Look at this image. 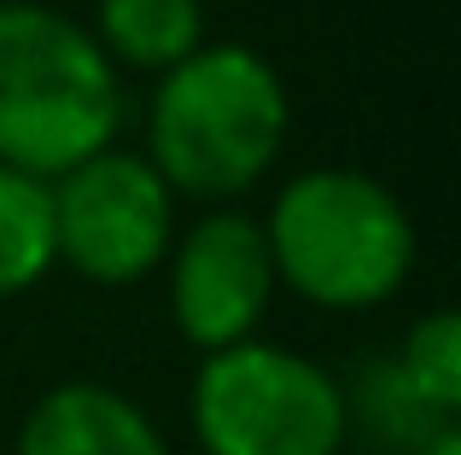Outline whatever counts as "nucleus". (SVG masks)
Listing matches in <instances>:
<instances>
[{"instance_id": "f257e3e1", "label": "nucleus", "mask_w": 461, "mask_h": 455, "mask_svg": "<svg viewBox=\"0 0 461 455\" xmlns=\"http://www.w3.org/2000/svg\"><path fill=\"white\" fill-rule=\"evenodd\" d=\"M286 82L246 41H204L158 76L147 112V164L176 199L222 205L275 170L286 147Z\"/></svg>"}, {"instance_id": "f03ea898", "label": "nucleus", "mask_w": 461, "mask_h": 455, "mask_svg": "<svg viewBox=\"0 0 461 455\" xmlns=\"http://www.w3.org/2000/svg\"><path fill=\"white\" fill-rule=\"evenodd\" d=\"M123 70L88 23L41 0H0V164L59 182L117 147Z\"/></svg>"}, {"instance_id": "7ed1b4c3", "label": "nucleus", "mask_w": 461, "mask_h": 455, "mask_svg": "<svg viewBox=\"0 0 461 455\" xmlns=\"http://www.w3.org/2000/svg\"><path fill=\"white\" fill-rule=\"evenodd\" d=\"M263 239L275 281L339 316L392 304L415 269V222L403 199L345 164L293 175L263 217Z\"/></svg>"}, {"instance_id": "20e7f679", "label": "nucleus", "mask_w": 461, "mask_h": 455, "mask_svg": "<svg viewBox=\"0 0 461 455\" xmlns=\"http://www.w3.org/2000/svg\"><path fill=\"white\" fill-rule=\"evenodd\" d=\"M193 438L204 455H339L345 397L304 351L246 339L211 351L193 374Z\"/></svg>"}, {"instance_id": "39448f33", "label": "nucleus", "mask_w": 461, "mask_h": 455, "mask_svg": "<svg viewBox=\"0 0 461 455\" xmlns=\"http://www.w3.org/2000/svg\"><path fill=\"white\" fill-rule=\"evenodd\" d=\"M47 199H53V257L94 286L147 281L176 245V193L147 164V152H94L88 164L47 182Z\"/></svg>"}, {"instance_id": "423d86ee", "label": "nucleus", "mask_w": 461, "mask_h": 455, "mask_svg": "<svg viewBox=\"0 0 461 455\" xmlns=\"http://www.w3.org/2000/svg\"><path fill=\"white\" fill-rule=\"evenodd\" d=\"M164 263H169V316H176L187 344L211 356L258 339L263 316L275 304V286H281L258 217L204 210L187 234H176Z\"/></svg>"}, {"instance_id": "0eeeda50", "label": "nucleus", "mask_w": 461, "mask_h": 455, "mask_svg": "<svg viewBox=\"0 0 461 455\" xmlns=\"http://www.w3.org/2000/svg\"><path fill=\"white\" fill-rule=\"evenodd\" d=\"M18 455H169V444L135 397L100 379H70L23 415Z\"/></svg>"}, {"instance_id": "6e6552de", "label": "nucleus", "mask_w": 461, "mask_h": 455, "mask_svg": "<svg viewBox=\"0 0 461 455\" xmlns=\"http://www.w3.org/2000/svg\"><path fill=\"white\" fill-rule=\"evenodd\" d=\"M88 35L117 70L164 76L204 47V6L199 0H94Z\"/></svg>"}, {"instance_id": "1a4fd4ad", "label": "nucleus", "mask_w": 461, "mask_h": 455, "mask_svg": "<svg viewBox=\"0 0 461 455\" xmlns=\"http://www.w3.org/2000/svg\"><path fill=\"white\" fill-rule=\"evenodd\" d=\"M345 397V444L357 438L362 450L374 455H420L432 450L444 433H456V421L432 415L427 403L409 391V379L397 374L392 356L380 362H362L350 386H339Z\"/></svg>"}, {"instance_id": "9d476101", "label": "nucleus", "mask_w": 461, "mask_h": 455, "mask_svg": "<svg viewBox=\"0 0 461 455\" xmlns=\"http://www.w3.org/2000/svg\"><path fill=\"white\" fill-rule=\"evenodd\" d=\"M53 199L47 182L0 164V304L53 269Z\"/></svg>"}, {"instance_id": "9b49d317", "label": "nucleus", "mask_w": 461, "mask_h": 455, "mask_svg": "<svg viewBox=\"0 0 461 455\" xmlns=\"http://www.w3.org/2000/svg\"><path fill=\"white\" fill-rule=\"evenodd\" d=\"M392 362L432 415L456 421L461 409V316L456 309H432L427 321H415Z\"/></svg>"}, {"instance_id": "f8f14e48", "label": "nucleus", "mask_w": 461, "mask_h": 455, "mask_svg": "<svg viewBox=\"0 0 461 455\" xmlns=\"http://www.w3.org/2000/svg\"><path fill=\"white\" fill-rule=\"evenodd\" d=\"M420 455H461V433H444L432 450H420Z\"/></svg>"}]
</instances>
